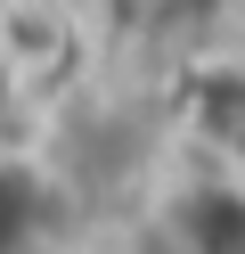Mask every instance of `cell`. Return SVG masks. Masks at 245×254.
<instances>
[{"label": "cell", "instance_id": "4", "mask_svg": "<svg viewBox=\"0 0 245 254\" xmlns=\"http://www.w3.org/2000/svg\"><path fill=\"white\" fill-rule=\"evenodd\" d=\"M16 99H25V66H16L8 33H0V139H8V123H16Z\"/></svg>", "mask_w": 245, "mask_h": 254}, {"label": "cell", "instance_id": "1", "mask_svg": "<svg viewBox=\"0 0 245 254\" xmlns=\"http://www.w3.org/2000/svg\"><path fill=\"white\" fill-rule=\"evenodd\" d=\"M131 254H245V164L196 148L131 213Z\"/></svg>", "mask_w": 245, "mask_h": 254}, {"label": "cell", "instance_id": "2", "mask_svg": "<svg viewBox=\"0 0 245 254\" xmlns=\"http://www.w3.org/2000/svg\"><path fill=\"white\" fill-rule=\"evenodd\" d=\"M237 0H90L98 33L114 50H139V58H163V66H188V58L212 50V33L229 25Z\"/></svg>", "mask_w": 245, "mask_h": 254}, {"label": "cell", "instance_id": "3", "mask_svg": "<svg viewBox=\"0 0 245 254\" xmlns=\"http://www.w3.org/2000/svg\"><path fill=\"white\" fill-rule=\"evenodd\" d=\"M65 230V181L41 148L0 139V254H49Z\"/></svg>", "mask_w": 245, "mask_h": 254}]
</instances>
